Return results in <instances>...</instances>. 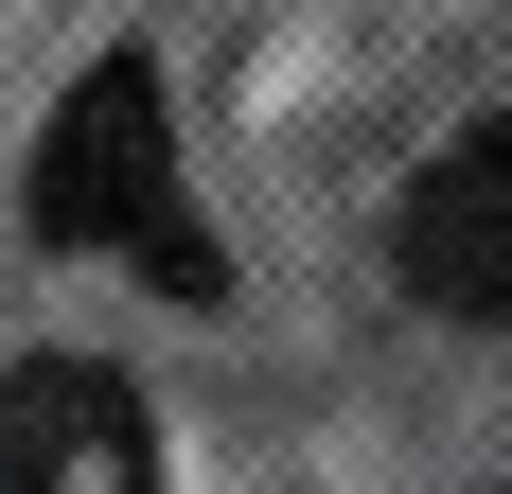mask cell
I'll return each mask as SVG.
<instances>
[{
    "label": "cell",
    "mask_w": 512,
    "mask_h": 494,
    "mask_svg": "<svg viewBox=\"0 0 512 494\" xmlns=\"http://www.w3.org/2000/svg\"><path fill=\"white\" fill-rule=\"evenodd\" d=\"M0 494H159V442L106 371H18L0 389Z\"/></svg>",
    "instance_id": "obj_3"
},
{
    "label": "cell",
    "mask_w": 512,
    "mask_h": 494,
    "mask_svg": "<svg viewBox=\"0 0 512 494\" xmlns=\"http://www.w3.org/2000/svg\"><path fill=\"white\" fill-rule=\"evenodd\" d=\"M36 230L53 247H124V265H159V283H212V247L177 230V106H159L142 53L71 71V106L36 124Z\"/></svg>",
    "instance_id": "obj_1"
},
{
    "label": "cell",
    "mask_w": 512,
    "mask_h": 494,
    "mask_svg": "<svg viewBox=\"0 0 512 494\" xmlns=\"http://www.w3.org/2000/svg\"><path fill=\"white\" fill-rule=\"evenodd\" d=\"M389 265H407V300H442V318H512V124H477V142H442L407 177Z\"/></svg>",
    "instance_id": "obj_2"
}]
</instances>
